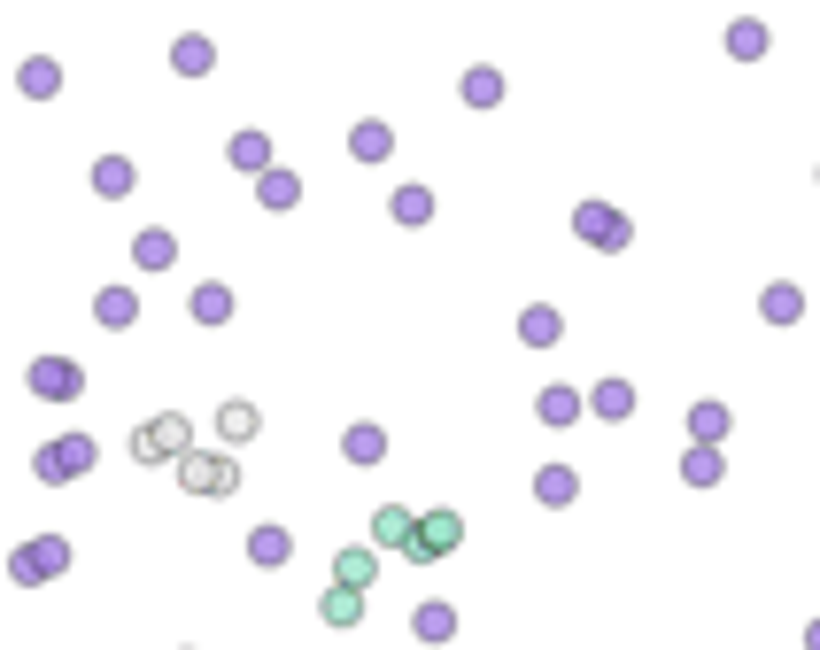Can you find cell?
<instances>
[{"label":"cell","mask_w":820,"mask_h":650,"mask_svg":"<svg viewBox=\"0 0 820 650\" xmlns=\"http://www.w3.org/2000/svg\"><path fill=\"white\" fill-rule=\"evenodd\" d=\"M689 480H697V488H712V480H720V457H712V449H689Z\"/></svg>","instance_id":"obj_28"},{"label":"cell","mask_w":820,"mask_h":650,"mask_svg":"<svg viewBox=\"0 0 820 650\" xmlns=\"http://www.w3.org/2000/svg\"><path fill=\"white\" fill-rule=\"evenodd\" d=\"M93 310H101V325H132V318H140V302L124 295V287H109V295L93 302Z\"/></svg>","instance_id":"obj_24"},{"label":"cell","mask_w":820,"mask_h":650,"mask_svg":"<svg viewBox=\"0 0 820 650\" xmlns=\"http://www.w3.org/2000/svg\"><path fill=\"white\" fill-rule=\"evenodd\" d=\"M62 558H70V550H62L55 534H47V542H24V550H16V581H39V573H62Z\"/></svg>","instance_id":"obj_9"},{"label":"cell","mask_w":820,"mask_h":650,"mask_svg":"<svg viewBox=\"0 0 820 650\" xmlns=\"http://www.w3.org/2000/svg\"><path fill=\"white\" fill-rule=\"evenodd\" d=\"M256 426H264V418H256V403H225V411H217V434H225V449H233V442H256Z\"/></svg>","instance_id":"obj_12"},{"label":"cell","mask_w":820,"mask_h":650,"mask_svg":"<svg viewBox=\"0 0 820 650\" xmlns=\"http://www.w3.org/2000/svg\"><path fill=\"white\" fill-rule=\"evenodd\" d=\"M496 93H503V78H496V70H472V78H465V101H480V109H488Z\"/></svg>","instance_id":"obj_27"},{"label":"cell","mask_w":820,"mask_h":650,"mask_svg":"<svg viewBox=\"0 0 820 650\" xmlns=\"http://www.w3.org/2000/svg\"><path fill=\"white\" fill-rule=\"evenodd\" d=\"M449 604H426V612H418V635H426V643H449Z\"/></svg>","instance_id":"obj_25"},{"label":"cell","mask_w":820,"mask_h":650,"mask_svg":"<svg viewBox=\"0 0 820 650\" xmlns=\"http://www.w3.org/2000/svg\"><path fill=\"white\" fill-rule=\"evenodd\" d=\"M542 418H550V426H573V418H581V395H573V387H550V395H542Z\"/></svg>","instance_id":"obj_23"},{"label":"cell","mask_w":820,"mask_h":650,"mask_svg":"<svg viewBox=\"0 0 820 650\" xmlns=\"http://www.w3.org/2000/svg\"><path fill=\"white\" fill-rule=\"evenodd\" d=\"M387 209H395V225H426V217H434V194H426V186H403Z\"/></svg>","instance_id":"obj_16"},{"label":"cell","mask_w":820,"mask_h":650,"mask_svg":"<svg viewBox=\"0 0 820 650\" xmlns=\"http://www.w3.org/2000/svg\"><path fill=\"white\" fill-rule=\"evenodd\" d=\"M759 310H766L774 325H797V318H805V295H797L790 279H782V287H766V302H759Z\"/></svg>","instance_id":"obj_14"},{"label":"cell","mask_w":820,"mask_h":650,"mask_svg":"<svg viewBox=\"0 0 820 650\" xmlns=\"http://www.w3.org/2000/svg\"><path fill=\"white\" fill-rule=\"evenodd\" d=\"M178 480H186V496H233L240 465H233V449H194V457L178 465Z\"/></svg>","instance_id":"obj_2"},{"label":"cell","mask_w":820,"mask_h":650,"mask_svg":"<svg viewBox=\"0 0 820 650\" xmlns=\"http://www.w3.org/2000/svg\"><path fill=\"white\" fill-rule=\"evenodd\" d=\"M93 457V442L86 434H70V442H55V449H39V480H70L78 465Z\"/></svg>","instance_id":"obj_8"},{"label":"cell","mask_w":820,"mask_h":650,"mask_svg":"<svg viewBox=\"0 0 820 650\" xmlns=\"http://www.w3.org/2000/svg\"><path fill=\"white\" fill-rule=\"evenodd\" d=\"M372 573H380V550H364V542H356V550H341V558H333V589H372Z\"/></svg>","instance_id":"obj_6"},{"label":"cell","mask_w":820,"mask_h":650,"mask_svg":"<svg viewBox=\"0 0 820 650\" xmlns=\"http://www.w3.org/2000/svg\"><path fill=\"white\" fill-rule=\"evenodd\" d=\"M55 86H62L55 62H31V70H24V93H55Z\"/></svg>","instance_id":"obj_31"},{"label":"cell","mask_w":820,"mask_h":650,"mask_svg":"<svg viewBox=\"0 0 820 650\" xmlns=\"http://www.w3.org/2000/svg\"><path fill=\"white\" fill-rule=\"evenodd\" d=\"M588 403H596V418H627V411H635V387H627V380H604Z\"/></svg>","instance_id":"obj_18"},{"label":"cell","mask_w":820,"mask_h":650,"mask_svg":"<svg viewBox=\"0 0 820 650\" xmlns=\"http://www.w3.org/2000/svg\"><path fill=\"white\" fill-rule=\"evenodd\" d=\"M132 457H140V465H163V457H171V465H186V457H194V442H186V418H178V411L147 418L140 434H132Z\"/></svg>","instance_id":"obj_1"},{"label":"cell","mask_w":820,"mask_h":650,"mask_svg":"<svg viewBox=\"0 0 820 650\" xmlns=\"http://www.w3.org/2000/svg\"><path fill=\"white\" fill-rule=\"evenodd\" d=\"M178 70H186V78H202V70H209V47H202V39H178Z\"/></svg>","instance_id":"obj_29"},{"label":"cell","mask_w":820,"mask_h":650,"mask_svg":"<svg viewBox=\"0 0 820 650\" xmlns=\"http://www.w3.org/2000/svg\"><path fill=\"white\" fill-rule=\"evenodd\" d=\"M372 542H380V550H418V519H410L403 503H380V511H372Z\"/></svg>","instance_id":"obj_5"},{"label":"cell","mask_w":820,"mask_h":650,"mask_svg":"<svg viewBox=\"0 0 820 650\" xmlns=\"http://www.w3.org/2000/svg\"><path fill=\"white\" fill-rule=\"evenodd\" d=\"M356 155H364V163H380V155H387V124H364V132H356Z\"/></svg>","instance_id":"obj_30"},{"label":"cell","mask_w":820,"mask_h":650,"mask_svg":"<svg viewBox=\"0 0 820 650\" xmlns=\"http://www.w3.org/2000/svg\"><path fill=\"white\" fill-rule=\"evenodd\" d=\"M93 186H101L109 202H117V194H132V163H124V155H109V163H93Z\"/></svg>","instance_id":"obj_20"},{"label":"cell","mask_w":820,"mask_h":650,"mask_svg":"<svg viewBox=\"0 0 820 650\" xmlns=\"http://www.w3.org/2000/svg\"><path fill=\"white\" fill-rule=\"evenodd\" d=\"M31 387H39V395H55V403H70V395H78V364H62V356H39V364H31Z\"/></svg>","instance_id":"obj_7"},{"label":"cell","mask_w":820,"mask_h":650,"mask_svg":"<svg viewBox=\"0 0 820 650\" xmlns=\"http://www.w3.org/2000/svg\"><path fill=\"white\" fill-rule=\"evenodd\" d=\"M341 449H349L356 465H380V449H387V434H380V426H349V442H341Z\"/></svg>","instance_id":"obj_21"},{"label":"cell","mask_w":820,"mask_h":650,"mask_svg":"<svg viewBox=\"0 0 820 650\" xmlns=\"http://www.w3.org/2000/svg\"><path fill=\"white\" fill-rule=\"evenodd\" d=\"M457 542H465V519H457V511H426V519H418V550H410V565L449 558Z\"/></svg>","instance_id":"obj_3"},{"label":"cell","mask_w":820,"mask_h":650,"mask_svg":"<svg viewBox=\"0 0 820 650\" xmlns=\"http://www.w3.org/2000/svg\"><path fill=\"white\" fill-rule=\"evenodd\" d=\"M813 650H820V627H813Z\"/></svg>","instance_id":"obj_32"},{"label":"cell","mask_w":820,"mask_h":650,"mask_svg":"<svg viewBox=\"0 0 820 650\" xmlns=\"http://www.w3.org/2000/svg\"><path fill=\"white\" fill-rule=\"evenodd\" d=\"M248 558H256V565H287L294 558V534L287 527H256V534H248Z\"/></svg>","instance_id":"obj_11"},{"label":"cell","mask_w":820,"mask_h":650,"mask_svg":"<svg viewBox=\"0 0 820 650\" xmlns=\"http://www.w3.org/2000/svg\"><path fill=\"white\" fill-rule=\"evenodd\" d=\"M325 620L356 627V620H364V596H356V589H325Z\"/></svg>","instance_id":"obj_22"},{"label":"cell","mask_w":820,"mask_h":650,"mask_svg":"<svg viewBox=\"0 0 820 650\" xmlns=\"http://www.w3.org/2000/svg\"><path fill=\"white\" fill-rule=\"evenodd\" d=\"M534 488H542V503H573V473H565V465H550Z\"/></svg>","instance_id":"obj_26"},{"label":"cell","mask_w":820,"mask_h":650,"mask_svg":"<svg viewBox=\"0 0 820 650\" xmlns=\"http://www.w3.org/2000/svg\"><path fill=\"white\" fill-rule=\"evenodd\" d=\"M573 233H581L588 248H627V217L604 209V202H581V209H573Z\"/></svg>","instance_id":"obj_4"},{"label":"cell","mask_w":820,"mask_h":650,"mask_svg":"<svg viewBox=\"0 0 820 650\" xmlns=\"http://www.w3.org/2000/svg\"><path fill=\"white\" fill-rule=\"evenodd\" d=\"M194 318L225 325V318H233V287H194Z\"/></svg>","instance_id":"obj_19"},{"label":"cell","mask_w":820,"mask_h":650,"mask_svg":"<svg viewBox=\"0 0 820 650\" xmlns=\"http://www.w3.org/2000/svg\"><path fill=\"white\" fill-rule=\"evenodd\" d=\"M689 434H697V442L712 449L720 434H728V403H697V411H689Z\"/></svg>","instance_id":"obj_17"},{"label":"cell","mask_w":820,"mask_h":650,"mask_svg":"<svg viewBox=\"0 0 820 650\" xmlns=\"http://www.w3.org/2000/svg\"><path fill=\"white\" fill-rule=\"evenodd\" d=\"M132 256H140V271H171V264H178V240L163 233V225H155V233H140V240H132Z\"/></svg>","instance_id":"obj_10"},{"label":"cell","mask_w":820,"mask_h":650,"mask_svg":"<svg viewBox=\"0 0 820 650\" xmlns=\"http://www.w3.org/2000/svg\"><path fill=\"white\" fill-rule=\"evenodd\" d=\"M256 194H264V209H294V202H302V178H294V171H264Z\"/></svg>","instance_id":"obj_15"},{"label":"cell","mask_w":820,"mask_h":650,"mask_svg":"<svg viewBox=\"0 0 820 650\" xmlns=\"http://www.w3.org/2000/svg\"><path fill=\"white\" fill-rule=\"evenodd\" d=\"M557 333H565V318H557V310H542V302H534L527 318H519V341H527V349H550Z\"/></svg>","instance_id":"obj_13"}]
</instances>
